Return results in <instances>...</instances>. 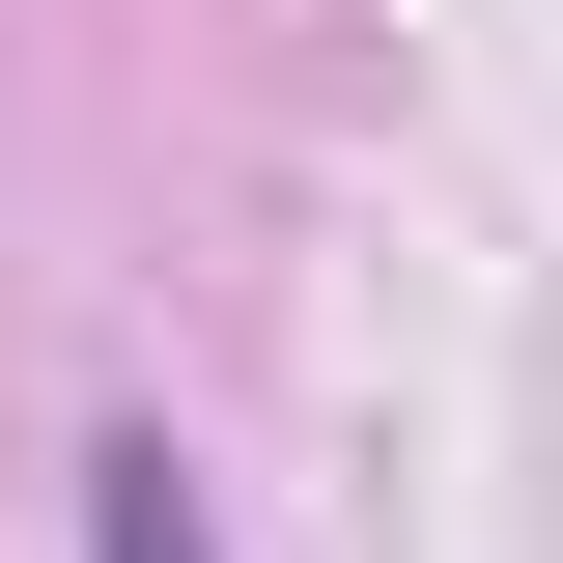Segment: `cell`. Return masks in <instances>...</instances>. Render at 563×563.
<instances>
[{"mask_svg":"<svg viewBox=\"0 0 563 563\" xmlns=\"http://www.w3.org/2000/svg\"><path fill=\"white\" fill-rule=\"evenodd\" d=\"M85 536H113V563H225V536H198V479H169L141 422H113V451H85Z\"/></svg>","mask_w":563,"mask_h":563,"instance_id":"cell-1","label":"cell"}]
</instances>
